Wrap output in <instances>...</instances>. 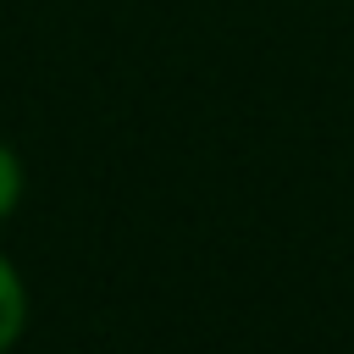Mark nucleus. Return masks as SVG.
I'll return each mask as SVG.
<instances>
[{"mask_svg":"<svg viewBox=\"0 0 354 354\" xmlns=\"http://www.w3.org/2000/svg\"><path fill=\"white\" fill-rule=\"evenodd\" d=\"M28 332V282L11 266V254L0 249V354H11Z\"/></svg>","mask_w":354,"mask_h":354,"instance_id":"1","label":"nucleus"},{"mask_svg":"<svg viewBox=\"0 0 354 354\" xmlns=\"http://www.w3.org/2000/svg\"><path fill=\"white\" fill-rule=\"evenodd\" d=\"M22 194H28V166H22V155L0 138V221H11V216H17Z\"/></svg>","mask_w":354,"mask_h":354,"instance_id":"2","label":"nucleus"}]
</instances>
